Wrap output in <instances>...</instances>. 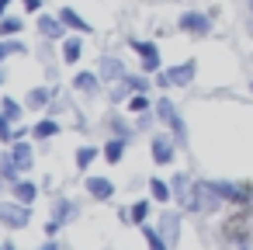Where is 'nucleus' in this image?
<instances>
[{
  "instance_id": "nucleus-3",
  "label": "nucleus",
  "mask_w": 253,
  "mask_h": 250,
  "mask_svg": "<svg viewBox=\"0 0 253 250\" xmlns=\"http://www.w3.org/2000/svg\"><path fill=\"white\" fill-rule=\"evenodd\" d=\"M177 28L187 32V35H208L211 32V18L208 14H198V11H184L180 21H177Z\"/></svg>"
},
{
  "instance_id": "nucleus-31",
  "label": "nucleus",
  "mask_w": 253,
  "mask_h": 250,
  "mask_svg": "<svg viewBox=\"0 0 253 250\" xmlns=\"http://www.w3.org/2000/svg\"><path fill=\"white\" fill-rule=\"evenodd\" d=\"M128 215H132V219H135V222H142V219H146V215H149V201H135V205H132V212H128Z\"/></svg>"
},
{
  "instance_id": "nucleus-26",
  "label": "nucleus",
  "mask_w": 253,
  "mask_h": 250,
  "mask_svg": "<svg viewBox=\"0 0 253 250\" xmlns=\"http://www.w3.org/2000/svg\"><path fill=\"white\" fill-rule=\"evenodd\" d=\"M94 156H97V150H94V146H80V150H77V167H80V170H87V167L94 163Z\"/></svg>"
},
{
  "instance_id": "nucleus-7",
  "label": "nucleus",
  "mask_w": 253,
  "mask_h": 250,
  "mask_svg": "<svg viewBox=\"0 0 253 250\" xmlns=\"http://www.w3.org/2000/svg\"><path fill=\"white\" fill-rule=\"evenodd\" d=\"M66 28H70V25H66L63 18H52V14H42V18H39V32H42L45 39H63Z\"/></svg>"
},
{
  "instance_id": "nucleus-27",
  "label": "nucleus",
  "mask_w": 253,
  "mask_h": 250,
  "mask_svg": "<svg viewBox=\"0 0 253 250\" xmlns=\"http://www.w3.org/2000/svg\"><path fill=\"white\" fill-rule=\"evenodd\" d=\"M0 108L7 111V118H11V122H18V118H21V104H18V101H11V98L0 101Z\"/></svg>"
},
{
  "instance_id": "nucleus-2",
  "label": "nucleus",
  "mask_w": 253,
  "mask_h": 250,
  "mask_svg": "<svg viewBox=\"0 0 253 250\" xmlns=\"http://www.w3.org/2000/svg\"><path fill=\"white\" fill-rule=\"evenodd\" d=\"M0 222L4 226H11V229H25L28 222H32V212H28V205L25 201H0Z\"/></svg>"
},
{
  "instance_id": "nucleus-11",
  "label": "nucleus",
  "mask_w": 253,
  "mask_h": 250,
  "mask_svg": "<svg viewBox=\"0 0 253 250\" xmlns=\"http://www.w3.org/2000/svg\"><path fill=\"white\" fill-rule=\"evenodd\" d=\"M125 143H128L125 136H115V139H108V146H104V160H108V163H118V160L125 156Z\"/></svg>"
},
{
  "instance_id": "nucleus-33",
  "label": "nucleus",
  "mask_w": 253,
  "mask_h": 250,
  "mask_svg": "<svg viewBox=\"0 0 253 250\" xmlns=\"http://www.w3.org/2000/svg\"><path fill=\"white\" fill-rule=\"evenodd\" d=\"M111 129H115V132H118V136H128V125H125V122H122V118H111Z\"/></svg>"
},
{
  "instance_id": "nucleus-20",
  "label": "nucleus",
  "mask_w": 253,
  "mask_h": 250,
  "mask_svg": "<svg viewBox=\"0 0 253 250\" xmlns=\"http://www.w3.org/2000/svg\"><path fill=\"white\" fill-rule=\"evenodd\" d=\"M160 226H167V240H170V243H177V233H180V215L167 212V215L160 219Z\"/></svg>"
},
{
  "instance_id": "nucleus-32",
  "label": "nucleus",
  "mask_w": 253,
  "mask_h": 250,
  "mask_svg": "<svg viewBox=\"0 0 253 250\" xmlns=\"http://www.w3.org/2000/svg\"><path fill=\"white\" fill-rule=\"evenodd\" d=\"M128 84L135 87V94H146V91H149V80H146V77H128Z\"/></svg>"
},
{
  "instance_id": "nucleus-18",
  "label": "nucleus",
  "mask_w": 253,
  "mask_h": 250,
  "mask_svg": "<svg viewBox=\"0 0 253 250\" xmlns=\"http://www.w3.org/2000/svg\"><path fill=\"white\" fill-rule=\"evenodd\" d=\"M80 52H84V42H80V39H66V46H63V63H77Z\"/></svg>"
},
{
  "instance_id": "nucleus-15",
  "label": "nucleus",
  "mask_w": 253,
  "mask_h": 250,
  "mask_svg": "<svg viewBox=\"0 0 253 250\" xmlns=\"http://www.w3.org/2000/svg\"><path fill=\"white\" fill-rule=\"evenodd\" d=\"M59 18H63V21H66L70 28H77L80 35H84V32H90V25H87V21H84V18L77 14V11H70V7H63V11H59Z\"/></svg>"
},
{
  "instance_id": "nucleus-9",
  "label": "nucleus",
  "mask_w": 253,
  "mask_h": 250,
  "mask_svg": "<svg viewBox=\"0 0 253 250\" xmlns=\"http://www.w3.org/2000/svg\"><path fill=\"white\" fill-rule=\"evenodd\" d=\"M101 77H104V80H122V77H125V66H122V59H115V56H104V59H101Z\"/></svg>"
},
{
  "instance_id": "nucleus-24",
  "label": "nucleus",
  "mask_w": 253,
  "mask_h": 250,
  "mask_svg": "<svg viewBox=\"0 0 253 250\" xmlns=\"http://www.w3.org/2000/svg\"><path fill=\"white\" fill-rule=\"evenodd\" d=\"M142 236H146V243H149V247H156V250L170 247V240H167V236H160V233H156L153 226H142Z\"/></svg>"
},
{
  "instance_id": "nucleus-16",
  "label": "nucleus",
  "mask_w": 253,
  "mask_h": 250,
  "mask_svg": "<svg viewBox=\"0 0 253 250\" xmlns=\"http://www.w3.org/2000/svg\"><path fill=\"white\" fill-rule=\"evenodd\" d=\"M97 80H101V73H77V77H73V87L90 94V91H97Z\"/></svg>"
},
{
  "instance_id": "nucleus-29",
  "label": "nucleus",
  "mask_w": 253,
  "mask_h": 250,
  "mask_svg": "<svg viewBox=\"0 0 253 250\" xmlns=\"http://www.w3.org/2000/svg\"><path fill=\"white\" fill-rule=\"evenodd\" d=\"M128 108H132V115H135V111H139V115H142V111H149L146 94H132V98H128Z\"/></svg>"
},
{
  "instance_id": "nucleus-12",
  "label": "nucleus",
  "mask_w": 253,
  "mask_h": 250,
  "mask_svg": "<svg viewBox=\"0 0 253 250\" xmlns=\"http://www.w3.org/2000/svg\"><path fill=\"white\" fill-rule=\"evenodd\" d=\"M149 191H153V198H156L160 205H167V201L173 198V184H167V181H160V177L149 181Z\"/></svg>"
},
{
  "instance_id": "nucleus-35",
  "label": "nucleus",
  "mask_w": 253,
  "mask_h": 250,
  "mask_svg": "<svg viewBox=\"0 0 253 250\" xmlns=\"http://www.w3.org/2000/svg\"><path fill=\"white\" fill-rule=\"evenodd\" d=\"M7 4H11V0H0V18H4V14H7Z\"/></svg>"
},
{
  "instance_id": "nucleus-30",
  "label": "nucleus",
  "mask_w": 253,
  "mask_h": 250,
  "mask_svg": "<svg viewBox=\"0 0 253 250\" xmlns=\"http://www.w3.org/2000/svg\"><path fill=\"white\" fill-rule=\"evenodd\" d=\"M128 46H132L139 56H156V46H153V42H139V39H132Z\"/></svg>"
},
{
  "instance_id": "nucleus-36",
  "label": "nucleus",
  "mask_w": 253,
  "mask_h": 250,
  "mask_svg": "<svg viewBox=\"0 0 253 250\" xmlns=\"http://www.w3.org/2000/svg\"><path fill=\"white\" fill-rule=\"evenodd\" d=\"M0 84H4V77H0Z\"/></svg>"
},
{
  "instance_id": "nucleus-14",
  "label": "nucleus",
  "mask_w": 253,
  "mask_h": 250,
  "mask_svg": "<svg viewBox=\"0 0 253 250\" xmlns=\"http://www.w3.org/2000/svg\"><path fill=\"white\" fill-rule=\"evenodd\" d=\"M35 195H39V188H35L32 181H14V198H18V201L32 205V201H35Z\"/></svg>"
},
{
  "instance_id": "nucleus-19",
  "label": "nucleus",
  "mask_w": 253,
  "mask_h": 250,
  "mask_svg": "<svg viewBox=\"0 0 253 250\" xmlns=\"http://www.w3.org/2000/svg\"><path fill=\"white\" fill-rule=\"evenodd\" d=\"M56 132H59V125H56L52 118H42V122H39V125L32 129V136H35V139H52Z\"/></svg>"
},
{
  "instance_id": "nucleus-17",
  "label": "nucleus",
  "mask_w": 253,
  "mask_h": 250,
  "mask_svg": "<svg viewBox=\"0 0 253 250\" xmlns=\"http://www.w3.org/2000/svg\"><path fill=\"white\" fill-rule=\"evenodd\" d=\"M18 160H14V153L11 156H0V177H4V181H18Z\"/></svg>"
},
{
  "instance_id": "nucleus-21",
  "label": "nucleus",
  "mask_w": 253,
  "mask_h": 250,
  "mask_svg": "<svg viewBox=\"0 0 253 250\" xmlns=\"http://www.w3.org/2000/svg\"><path fill=\"white\" fill-rule=\"evenodd\" d=\"M14 160H18L21 170H28L32 167V146L28 143H14Z\"/></svg>"
},
{
  "instance_id": "nucleus-13",
  "label": "nucleus",
  "mask_w": 253,
  "mask_h": 250,
  "mask_svg": "<svg viewBox=\"0 0 253 250\" xmlns=\"http://www.w3.org/2000/svg\"><path fill=\"white\" fill-rule=\"evenodd\" d=\"M225 236H229L232 243H246V240H250V226H246L243 219H232V222L225 226Z\"/></svg>"
},
{
  "instance_id": "nucleus-34",
  "label": "nucleus",
  "mask_w": 253,
  "mask_h": 250,
  "mask_svg": "<svg viewBox=\"0 0 253 250\" xmlns=\"http://www.w3.org/2000/svg\"><path fill=\"white\" fill-rule=\"evenodd\" d=\"M25 11H42V0H21Z\"/></svg>"
},
{
  "instance_id": "nucleus-22",
  "label": "nucleus",
  "mask_w": 253,
  "mask_h": 250,
  "mask_svg": "<svg viewBox=\"0 0 253 250\" xmlns=\"http://www.w3.org/2000/svg\"><path fill=\"white\" fill-rule=\"evenodd\" d=\"M21 28H25V21H21V18H0V35H4V39L18 35Z\"/></svg>"
},
{
  "instance_id": "nucleus-5",
  "label": "nucleus",
  "mask_w": 253,
  "mask_h": 250,
  "mask_svg": "<svg viewBox=\"0 0 253 250\" xmlns=\"http://www.w3.org/2000/svg\"><path fill=\"white\" fill-rule=\"evenodd\" d=\"M156 111H160V118H163V122H167V125L173 129V136H177V139L184 143V136H187V129H184V122H180V115H177V108H173V104H170V101L163 98V101L156 104Z\"/></svg>"
},
{
  "instance_id": "nucleus-28",
  "label": "nucleus",
  "mask_w": 253,
  "mask_h": 250,
  "mask_svg": "<svg viewBox=\"0 0 253 250\" xmlns=\"http://www.w3.org/2000/svg\"><path fill=\"white\" fill-rule=\"evenodd\" d=\"M0 139H4V143H11V139H14V132H11V118H7V111H4V108H0Z\"/></svg>"
},
{
  "instance_id": "nucleus-37",
  "label": "nucleus",
  "mask_w": 253,
  "mask_h": 250,
  "mask_svg": "<svg viewBox=\"0 0 253 250\" xmlns=\"http://www.w3.org/2000/svg\"><path fill=\"white\" fill-rule=\"evenodd\" d=\"M0 181H4V177H0Z\"/></svg>"
},
{
  "instance_id": "nucleus-8",
  "label": "nucleus",
  "mask_w": 253,
  "mask_h": 250,
  "mask_svg": "<svg viewBox=\"0 0 253 250\" xmlns=\"http://www.w3.org/2000/svg\"><path fill=\"white\" fill-rule=\"evenodd\" d=\"M153 160H156V163H170V160H173V143H170L167 136H156V139H153Z\"/></svg>"
},
{
  "instance_id": "nucleus-25",
  "label": "nucleus",
  "mask_w": 253,
  "mask_h": 250,
  "mask_svg": "<svg viewBox=\"0 0 253 250\" xmlns=\"http://www.w3.org/2000/svg\"><path fill=\"white\" fill-rule=\"evenodd\" d=\"M49 98H52V87H39V91L28 94V104L32 108H42V104H49Z\"/></svg>"
},
{
  "instance_id": "nucleus-1",
  "label": "nucleus",
  "mask_w": 253,
  "mask_h": 250,
  "mask_svg": "<svg viewBox=\"0 0 253 250\" xmlns=\"http://www.w3.org/2000/svg\"><path fill=\"white\" fill-rule=\"evenodd\" d=\"M215 191L222 195V201H236V205H250L253 201V184L250 181H239V184H229V181H211Z\"/></svg>"
},
{
  "instance_id": "nucleus-10",
  "label": "nucleus",
  "mask_w": 253,
  "mask_h": 250,
  "mask_svg": "<svg viewBox=\"0 0 253 250\" xmlns=\"http://www.w3.org/2000/svg\"><path fill=\"white\" fill-rule=\"evenodd\" d=\"M167 73H170V80H173L177 87H184V84H191V80H194L198 66H194V63H180V66H173V70H167Z\"/></svg>"
},
{
  "instance_id": "nucleus-23",
  "label": "nucleus",
  "mask_w": 253,
  "mask_h": 250,
  "mask_svg": "<svg viewBox=\"0 0 253 250\" xmlns=\"http://www.w3.org/2000/svg\"><path fill=\"white\" fill-rule=\"evenodd\" d=\"M25 52H28V46H25V42H18V39L0 42V59H4V56H25Z\"/></svg>"
},
{
  "instance_id": "nucleus-4",
  "label": "nucleus",
  "mask_w": 253,
  "mask_h": 250,
  "mask_svg": "<svg viewBox=\"0 0 253 250\" xmlns=\"http://www.w3.org/2000/svg\"><path fill=\"white\" fill-rule=\"evenodd\" d=\"M73 215H77V205H73L70 198H56L52 215H49V226H45V229H49V236H52V233H56V229L66 222V219H73Z\"/></svg>"
},
{
  "instance_id": "nucleus-6",
  "label": "nucleus",
  "mask_w": 253,
  "mask_h": 250,
  "mask_svg": "<svg viewBox=\"0 0 253 250\" xmlns=\"http://www.w3.org/2000/svg\"><path fill=\"white\" fill-rule=\"evenodd\" d=\"M87 195L97 201H108V198H115V184L108 177H87Z\"/></svg>"
}]
</instances>
